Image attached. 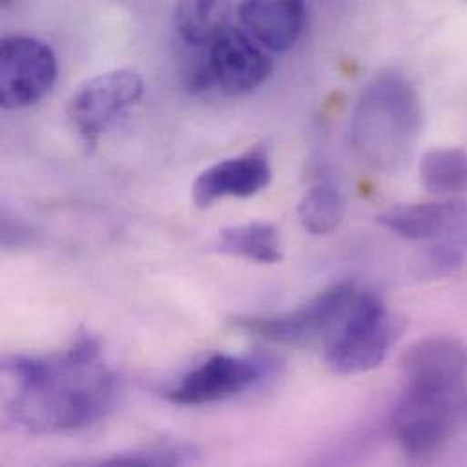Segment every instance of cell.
Here are the masks:
<instances>
[{
    "label": "cell",
    "instance_id": "obj_1",
    "mask_svg": "<svg viewBox=\"0 0 467 467\" xmlns=\"http://www.w3.org/2000/svg\"><path fill=\"white\" fill-rule=\"evenodd\" d=\"M2 369L16 386L11 417L36 435L84 430L104 419L115 402V373L88 331L58 353L5 357Z\"/></svg>",
    "mask_w": 467,
    "mask_h": 467
},
{
    "label": "cell",
    "instance_id": "obj_20",
    "mask_svg": "<svg viewBox=\"0 0 467 467\" xmlns=\"http://www.w3.org/2000/svg\"><path fill=\"white\" fill-rule=\"evenodd\" d=\"M33 234H29L27 228L24 226H15V224H9V221L4 217V223H2V244L5 247H11V245H24L31 240Z\"/></svg>",
    "mask_w": 467,
    "mask_h": 467
},
{
    "label": "cell",
    "instance_id": "obj_9",
    "mask_svg": "<svg viewBox=\"0 0 467 467\" xmlns=\"http://www.w3.org/2000/svg\"><path fill=\"white\" fill-rule=\"evenodd\" d=\"M217 88L228 97H245L256 91L271 75L273 62L249 33L230 27L208 46Z\"/></svg>",
    "mask_w": 467,
    "mask_h": 467
},
{
    "label": "cell",
    "instance_id": "obj_4",
    "mask_svg": "<svg viewBox=\"0 0 467 467\" xmlns=\"http://www.w3.org/2000/svg\"><path fill=\"white\" fill-rule=\"evenodd\" d=\"M358 289L351 284H335L304 306L273 315L234 318V326L262 340L278 346H306L324 340Z\"/></svg>",
    "mask_w": 467,
    "mask_h": 467
},
{
    "label": "cell",
    "instance_id": "obj_13",
    "mask_svg": "<svg viewBox=\"0 0 467 467\" xmlns=\"http://www.w3.org/2000/svg\"><path fill=\"white\" fill-rule=\"evenodd\" d=\"M377 223L408 240H441L466 232L467 201L446 199L419 204H400L379 213Z\"/></svg>",
    "mask_w": 467,
    "mask_h": 467
},
{
    "label": "cell",
    "instance_id": "obj_17",
    "mask_svg": "<svg viewBox=\"0 0 467 467\" xmlns=\"http://www.w3.org/2000/svg\"><path fill=\"white\" fill-rule=\"evenodd\" d=\"M346 213V202L337 186L320 182L313 186L298 204V219L307 234L324 236L333 234Z\"/></svg>",
    "mask_w": 467,
    "mask_h": 467
},
{
    "label": "cell",
    "instance_id": "obj_11",
    "mask_svg": "<svg viewBox=\"0 0 467 467\" xmlns=\"http://www.w3.org/2000/svg\"><path fill=\"white\" fill-rule=\"evenodd\" d=\"M408 386L461 395L467 377V349L450 337H428L402 355Z\"/></svg>",
    "mask_w": 467,
    "mask_h": 467
},
{
    "label": "cell",
    "instance_id": "obj_18",
    "mask_svg": "<svg viewBox=\"0 0 467 467\" xmlns=\"http://www.w3.org/2000/svg\"><path fill=\"white\" fill-rule=\"evenodd\" d=\"M195 455L197 453L190 444L153 441L104 459L99 464L108 467L182 466L195 462Z\"/></svg>",
    "mask_w": 467,
    "mask_h": 467
},
{
    "label": "cell",
    "instance_id": "obj_3",
    "mask_svg": "<svg viewBox=\"0 0 467 467\" xmlns=\"http://www.w3.org/2000/svg\"><path fill=\"white\" fill-rule=\"evenodd\" d=\"M402 326L373 293L357 291L351 304L322 340L327 366L340 375H357L379 368Z\"/></svg>",
    "mask_w": 467,
    "mask_h": 467
},
{
    "label": "cell",
    "instance_id": "obj_2",
    "mask_svg": "<svg viewBox=\"0 0 467 467\" xmlns=\"http://www.w3.org/2000/svg\"><path fill=\"white\" fill-rule=\"evenodd\" d=\"M424 124L422 100L411 80L388 69L362 89L351 117V146L371 170L393 175L408 166Z\"/></svg>",
    "mask_w": 467,
    "mask_h": 467
},
{
    "label": "cell",
    "instance_id": "obj_12",
    "mask_svg": "<svg viewBox=\"0 0 467 467\" xmlns=\"http://www.w3.org/2000/svg\"><path fill=\"white\" fill-rule=\"evenodd\" d=\"M244 29L265 49L284 53L296 46L307 24L306 0H240Z\"/></svg>",
    "mask_w": 467,
    "mask_h": 467
},
{
    "label": "cell",
    "instance_id": "obj_21",
    "mask_svg": "<svg viewBox=\"0 0 467 467\" xmlns=\"http://www.w3.org/2000/svg\"><path fill=\"white\" fill-rule=\"evenodd\" d=\"M2 2V5H7V4H11L13 0H0Z\"/></svg>",
    "mask_w": 467,
    "mask_h": 467
},
{
    "label": "cell",
    "instance_id": "obj_19",
    "mask_svg": "<svg viewBox=\"0 0 467 467\" xmlns=\"http://www.w3.org/2000/svg\"><path fill=\"white\" fill-rule=\"evenodd\" d=\"M467 262V230L435 240L428 251V271L433 276H450Z\"/></svg>",
    "mask_w": 467,
    "mask_h": 467
},
{
    "label": "cell",
    "instance_id": "obj_6",
    "mask_svg": "<svg viewBox=\"0 0 467 467\" xmlns=\"http://www.w3.org/2000/svg\"><path fill=\"white\" fill-rule=\"evenodd\" d=\"M58 77L55 51L40 38L7 35L0 46V106L26 109L47 97Z\"/></svg>",
    "mask_w": 467,
    "mask_h": 467
},
{
    "label": "cell",
    "instance_id": "obj_14",
    "mask_svg": "<svg viewBox=\"0 0 467 467\" xmlns=\"http://www.w3.org/2000/svg\"><path fill=\"white\" fill-rule=\"evenodd\" d=\"M232 15L234 0H177L173 22L184 44L202 47L230 29Z\"/></svg>",
    "mask_w": 467,
    "mask_h": 467
},
{
    "label": "cell",
    "instance_id": "obj_8",
    "mask_svg": "<svg viewBox=\"0 0 467 467\" xmlns=\"http://www.w3.org/2000/svg\"><path fill=\"white\" fill-rule=\"evenodd\" d=\"M271 366L265 358L217 353L190 369L166 391L177 406H208L234 399L265 379Z\"/></svg>",
    "mask_w": 467,
    "mask_h": 467
},
{
    "label": "cell",
    "instance_id": "obj_7",
    "mask_svg": "<svg viewBox=\"0 0 467 467\" xmlns=\"http://www.w3.org/2000/svg\"><path fill=\"white\" fill-rule=\"evenodd\" d=\"M144 95V80L133 69L100 73L82 84L67 102V120L89 146Z\"/></svg>",
    "mask_w": 467,
    "mask_h": 467
},
{
    "label": "cell",
    "instance_id": "obj_16",
    "mask_svg": "<svg viewBox=\"0 0 467 467\" xmlns=\"http://www.w3.org/2000/svg\"><path fill=\"white\" fill-rule=\"evenodd\" d=\"M422 186L433 195L467 192V153L459 148L430 150L420 161Z\"/></svg>",
    "mask_w": 467,
    "mask_h": 467
},
{
    "label": "cell",
    "instance_id": "obj_15",
    "mask_svg": "<svg viewBox=\"0 0 467 467\" xmlns=\"http://www.w3.org/2000/svg\"><path fill=\"white\" fill-rule=\"evenodd\" d=\"M215 245L223 254L256 264H278L284 258L280 232L269 223H247L226 228L219 234Z\"/></svg>",
    "mask_w": 467,
    "mask_h": 467
},
{
    "label": "cell",
    "instance_id": "obj_10",
    "mask_svg": "<svg viewBox=\"0 0 467 467\" xmlns=\"http://www.w3.org/2000/svg\"><path fill=\"white\" fill-rule=\"evenodd\" d=\"M273 177L267 150L254 146L249 151L224 159L204 170L192 188L193 204L201 210L223 199H249L264 192Z\"/></svg>",
    "mask_w": 467,
    "mask_h": 467
},
{
    "label": "cell",
    "instance_id": "obj_5",
    "mask_svg": "<svg viewBox=\"0 0 467 467\" xmlns=\"http://www.w3.org/2000/svg\"><path fill=\"white\" fill-rule=\"evenodd\" d=\"M459 397L406 384L395 404L391 426L410 459L426 461L446 444L457 422Z\"/></svg>",
    "mask_w": 467,
    "mask_h": 467
}]
</instances>
